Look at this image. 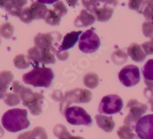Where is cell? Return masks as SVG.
I'll use <instances>...</instances> for the list:
<instances>
[{"mask_svg":"<svg viewBox=\"0 0 153 139\" xmlns=\"http://www.w3.org/2000/svg\"><path fill=\"white\" fill-rule=\"evenodd\" d=\"M127 59H128L127 54L121 50H117L112 55V60L117 65L123 64L124 63L126 62Z\"/></svg>","mask_w":153,"mask_h":139,"instance_id":"4dcf8cb0","label":"cell"},{"mask_svg":"<svg viewBox=\"0 0 153 139\" xmlns=\"http://www.w3.org/2000/svg\"><path fill=\"white\" fill-rule=\"evenodd\" d=\"M117 135L120 139H134L135 135L132 130L127 125H123L117 131Z\"/></svg>","mask_w":153,"mask_h":139,"instance_id":"f1b7e54d","label":"cell"},{"mask_svg":"<svg viewBox=\"0 0 153 139\" xmlns=\"http://www.w3.org/2000/svg\"><path fill=\"white\" fill-rule=\"evenodd\" d=\"M145 1H146V5H150V6L153 7V0H145Z\"/></svg>","mask_w":153,"mask_h":139,"instance_id":"60d3db41","label":"cell"},{"mask_svg":"<svg viewBox=\"0 0 153 139\" xmlns=\"http://www.w3.org/2000/svg\"><path fill=\"white\" fill-rule=\"evenodd\" d=\"M135 131L140 139H153V114L142 117L136 123Z\"/></svg>","mask_w":153,"mask_h":139,"instance_id":"8fae6325","label":"cell"},{"mask_svg":"<svg viewBox=\"0 0 153 139\" xmlns=\"http://www.w3.org/2000/svg\"><path fill=\"white\" fill-rule=\"evenodd\" d=\"M143 74L145 82H153V59L149 60L143 69Z\"/></svg>","mask_w":153,"mask_h":139,"instance_id":"cb8c5ba5","label":"cell"},{"mask_svg":"<svg viewBox=\"0 0 153 139\" xmlns=\"http://www.w3.org/2000/svg\"><path fill=\"white\" fill-rule=\"evenodd\" d=\"M123 107L122 98L117 95L111 94L104 96L101 99L98 111L100 114L112 115L120 112Z\"/></svg>","mask_w":153,"mask_h":139,"instance_id":"9c48e42d","label":"cell"},{"mask_svg":"<svg viewBox=\"0 0 153 139\" xmlns=\"http://www.w3.org/2000/svg\"><path fill=\"white\" fill-rule=\"evenodd\" d=\"M2 125L9 132H18L29 127L28 112L22 109H12L8 110L2 117Z\"/></svg>","mask_w":153,"mask_h":139,"instance_id":"7a4b0ae2","label":"cell"},{"mask_svg":"<svg viewBox=\"0 0 153 139\" xmlns=\"http://www.w3.org/2000/svg\"><path fill=\"white\" fill-rule=\"evenodd\" d=\"M54 33L42 34L39 33L35 37L34 42L35 46L42 49H48L53 53H55L56 55L58 54V50H57L54 47Z\"/></svg>","mask_w":153,"mask_h":139,"instance_id":"4fadbf2b","label":"cell"},{"mask_svg":"<svg viewBox=\"0 0 153 139\" xmlns=\"http://www.w3.org/2000/svg\"><path fill=\"white\" fill-rule=\"evenodd\" d=\"M119 80L126 87L136 86L140 81V72L138 67L127 65L124 67L118 74Z\"/></svg>","mask_w":153,"mask_h":139,"instance_id":"30bf717a","label":"cell"},{"mask_svg":"<svg viewBox=\"0 0 153 139\" xmlns=\"http://www.w3.org/2000/svg\"><path fill=\"white\" fill-rule=\"evenodd\" d=\"M143 16L146 18V21L153 22V7L146 5L143 12Z\"/></svg>","mask_w":153,"mask_h":139,"instance_id":"d590c367","label":"cell"},{"mask_svg":"<svg viewBox=\"0 0 153 139\" xmlns=\"http://www.w3.org/2000/svg\"><path fill=\"white\" fill-rule=\"evenodd\" d=\"M127 108L129 111V114L124 119V124L133 130L136 128L138 121L142 118L143 114L146 112L148 107L146 104L139 103L136 99H130L127 103Z\"/></svg>","mask_w":153,"mask_h":139,"instance_id":"5b68a950","label":"cell"},{"mask_svg":"<svg viewBox=\"0 0 153 139\" xmlns=\"http://www.w3.org/2000/svg\"><path fill=\"white\" fill-rule=\"evenodd\" d=\"M65 116L68 123L73 125H86L90 126L92 124L91 115L81 107L71 106L65 111Z\"/></svg>","mask_w":153,"mask_h":139,"instance_id":"8992f818","label":"cell"},{"mask_svg":"<svg viewBox=\"0 0 153 139\" xmlns=\"http://www.w3.org/2000/svg\"><path fill=\"white\" fill-rule=\"evenodd\" d=\"M141 47L144 50V52L146 53V55L153 54V41L152 40L143 43Z\"/></svg>","mask_w":153,"mask_h":139,"instance_id":"8d00e7d4","label":"cell"},{"mask_svg":"<svg viewBox=\"0 0 153 139\" xmlns=\"http://www.w3.org/2000/svg\"><path fill=\"white\" fill-rule=\"evenodd\" d=\"M128 55L132 58V61L136 62H143L146 58V54L144 52L141 45L136 43L132 44L127 49Z\"/></svg>","mask_w":153,"mask_h":139,"instance_id":"ac0fdd59","label":"cell"},{"mask_svg":"<svg viewBox=\"0 0 153 139\" xmlns=\"http://www.w3.org/2000/svg\"><path fill=\"white\" fill-rule=\"evenodd\" d=\"M17 139H48V135L44 128L36 127L33 130L19 135Z\"/></svg>","mask_w":153,"mask_h":139,"instance_id":"44dd1931","label":"cell"},{"mask_svg":"<svg viewBox=\"0 0 153 139\" xmlns=\"http://www.w3.org/2000/svg\"><path fill=\"white\" fill-rule=\"evenodd\" d=\"M4 136V130L2 128V126L0 125V138H2Z\"/></svg>","mask_w":153,"mask_h":139,"instance_id":"b9f144b4","label":"cell"},{"mask_svg":"<svg viewBox=\"0 0 153 139\" xmlns=\"http://www.w3.org/2000/svg\"><path fill=\"white\" fill-rule=\"evenodd\" d=\"M34 20L35 19H45L48 14V9L44 3L38 2H34L30 6Z\"/></svg>","mask_w":153,"mask_h":139,"instance_id":"ffe728a7","label":"cell"},{"mask_svg":"<svg viewBox=\"0 0 153 139\" xmlns=\"http://www.w3.org/2000/svg\"><path fill=\"white\" fill-rule=\"evenodd\" d=\"M95 21L96 17L92 12L83 9L74 20V25L76 27H87L94 24Z\"/></svg>","mask_w":153,"mask_h":139,"instance_id":"2e32d148","label":"cell"},{"mask_svg":"<svg viewBox=\"0 0 153 139\" xmlns=\"http://www.w3.org/2000/svg\"><path fill=\"white\" fill-rule=\"evenodd\" d=\"M100 45V39L94 32V28L87 30L82 34L79 39V49L86 54L94 53L98 50Z\"/></svg>","mask_w":153,"mask_h":139,"instance_id":"52a82bcc","label":"cell"},{"mask_svg":"<svg viewBox=\"0 0 153 139\" xmlns=\"http://www.w3.org/2000/svg\"><path fill=\"white\" fill-rule=\"evenodd\" d=\"M38 1L44 4H53L57 2L59 0H38Z\"/></svg>","mask_w":153,"mask_h":139,"instance_id":"ab89813d","label":"cell"},{"mask_svg":"<svg viewBox=\"0 0 153 139\" xmlns=\"http://www.w3.org/2000/svg\"><path fill=\"white\" fill-rule=\"evenodd\" d=\"M12 90L19 96L22 104L28 109L31 115H38L42 112V103L45 99L42 94L34 92L31 89L22 85L19 81L13 82Z\"/></svg>","mask_w":153,"mask_h":139,"instance_id":"6da1fadb","label":"cell"},{"mask_svg":"<svg viewBox=\"0 0 153 139\" xmlns=\"http://www.w3.org/2000/svg\"><path fill=\"white\" fill-rule=\"evenodd\" d=\"M107 0H82V3L87 11L91 12H95L98 9L100 3H105Z\"/></svg>","mask_w":153,"mask_h":139,"instance_id":"83f0119b","label":"cell"},{"mask_svg":"<svg viewBox=\"0 0 153 139\" xmlns=\"http://www.w3.org/2000/svg\"><path fill=\"white\" fill-rule=\"evenodd\" d=\"M144 94L146 97H148L149 103L151 106V110L153 112V89L147 87L144 90Z\"/></svg>","mask_w":153,"mask_h":139,"instance_id":"74e56055","label":"cell"},{"mask_svg":"<svg viewBox=\"0 0 153 139\" xmlns=\"http://www.w3.org/2000/svg\"><path fill=\"white\" fill-rule=\"evenodd\" d=\"M61 17L58 14H57L54 12V9H49L48 12V14L46 16L45 21L47 24H50V25H57L61 22Z\"/></svg>","mask_w":153,"mask_h":139,"instance_id":"484cf974","label":"cell"},{"mask_svg":"<svg viewBox=\"0 0 153 139\" xmlns=\"http://www.w3.org/2000/svg\"><path fill=\"white\" fill-rule=\"evenodd\" d=\"M66 2H68V5L71 7H75L76 5H77V2H78V0H66Z\"/></svg>","mask_w":153,"mask_h":139,"instance_id":"f35d334b","label":"cell"},{"mask_svg":"<svg viewBox=\"0 0 153 139\" xmlns=\"http://www.w3.org/2000/svg\"><path fill=\"white\" fill-rule=\"evenodd\" d=\"M54 10L61 17L65 16L68 13V9L62 1H57L54 4Z\"/></svg>","mask_w":153,"mask_h":139,"instance_id":"836d02e7","label":"cell"},{"mask_svg":"<svg viewBox=\"0 0 153 139\" xmlns=\"http://www.w3.org/2000/svg\"><path fill=\"white\" fill-rule=\"evenodd\" d=\"M129 8L132 10H135L139 13H143L146 3L144 0H129Z\"/></svg>","mask_w":153,"mask_h":139,"instance_id":"f546056e","label":"cell"},{"mask_svg":"<svg viewBox=\"0 0 153 139\" xmlns=\"http://www.w3.org/2000/svg\"><path fill=\"white\" fill-rule=\"evenodd\" d=\"M20 98L16 93H7L4 98V102L7 106H15L20 103Z\"/></svg>","mask_w":153,"mask_h":139,"instance_id":"d6a6232c","label":"cell"},{"mask_svg":"<svg viewBox=\"0 0 153 139\" xmlns=\"http://www.w3.org/2000/svg\"><path fill=\"white\" fill-rule=\"evenodd\" d=\"M18 17L20 18L21 21H22L25 23H30L34 20L30 7H25L22 9L21 12Z\"/></svg>","mask_w":153,"mask_h":139,"instance_id":"1f68e13d","label":"cell"},{"mask_svg":"<svg viewBox=\"0 0 153 139\" xmlns=\"http://www.w3.org/2000/svg\"><path fill=\"white\" fill-rule=\"evenodd\" d=\"M27 2L28 0H0V8L5 9L12 16L18 17Z\"/></svg>","mask_w":153,"mask_h":139,"instance_id":"9a60e30c","label":"cell"},{"mask_svg":"<svg viewBox=\"0 0 153 139\" xmlns=\"http://www.w3.org/2000/svg\"><path fill=\"white\" fill-rule=\"evenodd\" d=\"M143 33L146 38L153 37V22L146 21L143 24Z\"/></svg>","mask_w":153,"mask_h":139,"instance_id":"e575fe53","label":"cell"},{"mask_svg":"<svg viewBox=\"0 0 153 139\" xmlns=\"http://www.w3.org/2000/svg\"><path fill=\"white\" fill-rule=\"evenodd\" d=\"M31 64V61L28 56H25V54H19L14 59V65L18 69H26Z\"/></svg>","mask_w":153,"mask_h":139,"instance_id":"603a6c76","label":"cell"},{"mask_svg":"<svg viewBox=\"0 0 153 139\" xmlns=\"http://www.w3.org/2000/svg\"><path fill=\"white\" fill-rule=\"evenodd\" d=\"M54 135L58 139H84L80 136H74L70 134L67 128L62 124L56 125L53 130Z\"/></svg>","mask_w":153,"mask_h":139,"instance_id":"7402d4cb","label":"cell"},{"mask_svg":"<svg viewBox=\"0 0 153 139\" xmlns=\"http://www.w3.org/2000/svg\"><path fill=\"white\" fill-rule=\"evenodd\" d=\"M92 93L88 89H75L66 92L60 105V110L65 112L71 103H87L91 100Z\"/></svg>","mask_w":153,"mask_h":139,"instance_id":"277c9868","label":"cell"},{"mask_svg":"<svg viewBox=\"0 0 153 139\" xmlns=\"http://www.w3.org/2000/svg\"><path fill=\"white\" fill-rule=\"evenodd\" d=\"M13 80V74L10 71H2L0 73V99H2L6 96V91L9 84Z\"/></svg>","mask_w":153,"mask_h":139,"instance_id":"e0dca14e","label":"cell"},{"mask_svg":"<svg viewBox=\"0 0 153 139\" xmlns=\"http://www.w3.org/2000/svg\"><path fill=\"white\" fill-rule=\"evenodd\" d=\"M54 77L52 70L45 67H35L28 73H25L22 77L23 81L34 87L48 88Z\"/></svg>","mask_w":153,"mask_h":139,"instance_id":"3957f363","label":"cell"},{"mask_svg":"<svg viewBox=\"0 0 153 139\" xmlns=\"http://www.w3.org/2000/svg\"><path fill=\"white\" fill-rule=\"evenodd\" d=\"M96 122L97 125L106 132H111L115 128V122L110 116H106L103 115H97L95 116Z\"/></svg>","mask_w":153,"mask_h":139,"instance_id":"d6986e66","label":"cell"},{"mask_svg":"<svg viewBox=\"0 0 153 139\" xmlns=\"http://www.w3.org/2000/svg\"><path fill=\"white\" fill-rule=\"evenodd\" d=\"M84 84L88 88L94 89L99 84V79L95 73H88L84 77Z\"/></svg>","mask_w":153,"mask_h":139,"instance_id":"d4e9b609","label":"cell"},{"mask_svg":"<svg viewBox=\"0 0 153 139\" xmlns=\"http://www.w3.org/2000/svg\"><path fill=\"white\" fill-rule=\"evenodd\" d=\"M81 34H83L81 31H71V32H69V33L67 34L64 37L62 43H61V46L58 48L57 58L61 60V61H65V60L68 59V57L69 54H68V53H67L66 50L72 48L75 45V44L80 39L79 37Z\"/></svg>","mask_w":153,"mask_h":139,"instance_id":"7c38bea8","label":"cell"},{"mask_svg":"<svg viewBox=\"0 0 153 139\" xmlns=\"http://www.w3.org/2000/svg\"><path fill=\"white\" fill-rule=\"evenodd\" d=\"M28 57L33 66L38 67L39 64H50L56 62L54 53L48 49H42L35 46L28 50Z\"/></svg>","mask_w":153,"mask_h":139,"instance_id":"ba28073f","label":"cell"},{"mask_svg":"<svg viewBox=\"0 0 153 139\" xmlns=\"http://www.w3.org/2000/svg\"><path fill=\"white\" fill-rule=\"evenodd\" d=\"M118 0H107L103 7L98 8L94 12L96 18L99 21H107L113 14V8L117 5Z\"/></svg>","mask_w":153,"mask_h":139,"instance_id":"5bb4252c","label":"cell"},{"mask_svg":"<svg viewBox=\"0 0 153 139\" xmlns=\"http://www.w3.org/2000/svg\"><path fill=\"white\" fill-rule=\"evenodd\" d=\"M14 34V27L12 24L9 22H5L2 24L0 27V35L5 39L11 38Z\"/></svg>","mask_w":153,"mask_h":139,"instance_id":"4316f807","label":"cell"}]
</instances>
